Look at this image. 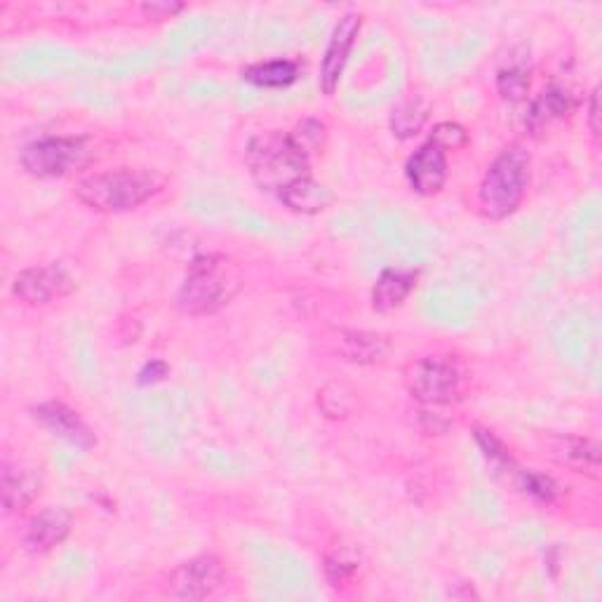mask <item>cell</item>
Returning a JSON list of instances; mask_svg holds the SVG:
<instances>
[{"label":"cell","mask_w":602,"mask_h":602,"mask_svg":"<svg viewBox=\"0 0 602 602\" xmlns=\"http://www.w3.org/2000/svg\"><path fill=\"white\" fill-rule=\"evenodd\" d=\"M475 440L477 445H481V450L485 455V459L489 461V464L497 469V471H506L511 473L516 471V464L511 455H508V450L504 447V442L492 434V430H485V428H475Z\"/></svg>","instance_id":"7402d4cb"},{"label":"cell","mask_w":602,"mask_h":602,"mask_svg":"<svg viewBox=\"0 0 602 602\" xmlns=\"http://www.w3.org/2000/svg\"><path fill=\"white\" fill-rule=\"evenodd\" d=\"M43 489V475L20 464V461H5L0 471V492H3L5 514H20L38 499Z\"/></svg>","instance_id":"5bb4252c"},{"label":"cell","mask_w":602,"mask_h":602,"mask_svg":"<svg viewBox=\"0 0 602 602\" xmlns=\"http://www.w3.org/2000/svg\"><path fill=\"white\" fill-rule=\"evenodd\" d=\"M92 158L85 137H48L22 151V167L31 177L61 179L83 169Z\"/></svg>","instance_id":"8992f818"},{"label":"cell","mask_w":602,"mask_h":602,"mask_svg":"<svg viewBox=\"0 0 602 602\" xmlns=\"http://www.w3.org/2000/svg\"><path fill=\"white\" fill-rule=\"evenodd\" d=\"M589 126L593 137H600V90H593L591 106H589Z\"/></svg>","instance_id":"f1b7e54d"},{"label":"cell","mask_w":602,"mask_h":602,"mask_svg":"<svg viewBox=\"0 0 602 602\" xmlns=\"http://www.w3.org/2000/svg\"><path fill=\"white\" fill-rule=\"evenodd\" d=\"M322 567H326L328 581L334 586V589H339V586H346V583H351L353 579L358 577L361 567H363L361 551L353 544L337 542L328 548L326 565H322Z\"/></svg>","instance_id":"d6986e66"},{"label":"cell","mask_w":602,"mask_h":602,"mask_svg":"<svg viewBox=\"0 0 602 602\" xmlns=\"http://www.w3.org/2000/svg\"><path fill=\"white\" fill-rule=\"evenodd\" d=\"M297 137V142L308 151V149H316L322 144V139H326V128H322V122L318 120H304L299 130L295 132Z\"/></svg>","instance_id":"484cf974"},{"label":"cell","mask_w":602,"mask_h":602,"mask_svg":"<svg viewBox=\"0 0 602 602\" xmlns=\"http://www.w3.org/2000/svg\"><path fill=\"white\" fill-rule=\"evenodd\" d=\"M497 87H499V95L504 99L520 102L528 97V92H530V73L524 69H518V67L504 69L497 75Z\"/></svg>","instance_id":"cb8c5ba5"},{"label":"cell","mask_w":602,"mask_h":602,"mask_svg":"<svg viewBox=\"0 0 602 602\" xmlns=\"http://www.w3.org/2000/svg\"><path fill=\"white\" fill-rule=\"evenodd\" d=\"M243 79L257 87H287L299 79V67L292 59H273L243 71Z\"/></svg>","instance_id":"ffe728a7"},{"label":"cell","mask_w":602,"mask_h":602,"mask_svg":"<svg viewBox=\"0 0 602 602\" xmlns=\"http://www.w3.org/2000/svg\"><path fill=\"white\" fill-rule=\"evenodd\" d=\"M530 187V153L520 146L504 149L477 189V205L489 220L514 214Z\"/></svg>","instance_id":"277c9868"},{"label":"cell","mask_w":602,"mask_h":602,"mask_svg":"<svg viewBox=\"0 0 602 602\" xmlns=\"http://www.w3.org/2000/svg\"><path fill=\"white\" fill-rule=\"evenodd\" d=\"M283 200V203L302 214H318L322 210H328L332 205V191L328 187H322L314 177H306L302 181H297L295 187H290L285 193L278 196Z\"/></svg>","instance_id":"ac0fdd59"},{"label":"cell","mask_w":602,"mask_h":602,"mask_svg":"<svg viewBox=\"0 0 602 602\" xmlns=\"http://www.w3.org/2000/svg\"><path fill=\"white\" fill-rule=\"evenodd\" d=\"M405 175L414 193L420 196H436L442 191L447 181V151H442L436 142H428L414 151L408 165Z\"/></svg>","instance_id":"30bf717a"},{"label":"cell","mask_w":602,"mask_h":602,"mask_svg":"<svg viewBox=\"0 0 602 602\" xmlns=\"http://www.w3.org/2000/svg\"><path fill=\"white\" fill-rule=\"evenodd\" d=\"M165 377H167V365L163 361H153V363H146L142 367V373H139V383H142V386L158 383Z\"/></svg>","instance_id":"4316f807"},{"label":"cell","mask_w":602,"mask_h":602,"mask_svg":"<svg viewBox=\"0 0 602 602\" xmlns=\"http://www.w3.org/2000/svg\"><path fill=\"white\" fill-rule=\"evenodd\" d=\"M430 142H436L442 151H455L467 146L469 132L457 126V122H440V126H436L434 134H430Z\"/></svg>","instance_id":"d4e9b609"},{"label":"cell","mask_w":602,"mask_h":602,"mask_svg":"<svg viewBox=\"0 0 602 602\" xmlns=\"http://www.w3.org/2000/svg\"><path fill=\"white\" fill-rule=\"evenodd\" d=\"M75 290L73 278L57 264L24 269L12 283L14 297L28 306H43L71 295Z\"/></svg>","instance_id":"9c48e42d"},{"label":"cell","mask_w":602,"mask_h":602,"mask_svg":"<svg viewBox=\"0 0 602 602\" xmlns=\"http://www.w3.org/2000/svg\"><path fill=\"white\" fill-rule=\"evenodd\" d=\"M428 118V106L424 99L414 97L398 106L391 116V130L398 139H412L422 132Z\"/></svg>","instance_id":"44dd1931"},{"label":"cell","mask_w":602,"mask_h":602,"mask_svg":"<svg viewBox=\"0 0 602 602\" xmlns=\"http://www.w3.org/2000/svg\"><path fill=\"white\" fill-rule=\"evenodd\" d=\"M34 420L48 428L52 436L67 440L69 445L79 447V450H90L95 447L97 438L92 434L90 426L81 420V414L67 408L64 403H43L34 408Z\"/></svg>","instance_id":"7c38bea8"},{"label":"cell","mask_w":602,"mask_h":602,"mask_svg":"<svg viewBox=\"0 0 602 602\" xmlns=\"http://www.w3.org/2000/svg\"><path fill=\"white\" fill-rule=\"evenodd\" d=\"M165 187V179L153 169L120 167L111 173L92 175L75 187L83 205L104 214H122L142 208Z\"/></svg>","instance_id":"7a4b0ae2"},{"label":"cell","mask_w":602,"mask_h":602,"mask_svg":"<svg viewBox=\"0 0 602 602\" xmlns=\"http://www.w3.org/2000/svg\"><path fill=\"white\" fill-rule=\"evenodd\" d=\"M247 167L261 191L285 193L297 181L311 177L308 151L290 132L257 134L247 146Z\"/></svg>","instance_id":"6da1fadb"},{"label":"cell","mask_w":602,"mask_h":602,"mask_svg":"<svg viewBox=\"0 0 602 602\" xmlns=\"http://www.w3.org/2000/svg\"><path fill=\"white\" fill-rule=\"evenodd\" d=\"M224 583V565L212 553L196 555L169 573L167 591L179 600H205Z\"/></svg>","instance_id":"52a82bcc"},{"label":"cell","mask_w":602,"mask_h":602,"mask_svg":"<svg viewBox=\"0 0 602 602\" xmlns=\"http://www.w3.org/2000/svg\"><path fill=\"white\" fill-rule=\"evenodd\" d=\"M575 109H577V99L573 92L565 87H548L532 102V109L528 114V126L534 132H539L548 128L551 122L575 114Z\"/></svg>","instance_id":"2e32d148"},{"label":"cell","mask_w":602,"mask_h":602,"mask_svg":"<svg viewBox=\"0 0 602 602\" xmlns=\"http://www.w3.org/2000/svg\"><path fill=\"white\" fill-rule=\"evenodd\" d=\"M546 455L569 471L600 477V445L581 436H548L544 440Z\"/></svg>","instance_id":"8fae6325"},{"label":"cell","mask_w":602,"mask_h":602,"mask_svg":"<svg viewBox=\"0 0 602 602\" xmlns=\"http://www.w3.org/2000/svg\"><path fill=\"white\" fill-rule=\"evenodd\" d=\"M518 487L528 494V497L542 504H551L558 497V485H555L548 475L536 471H518Z\"/></svg>","instance_id":"603a6c76"},{"label":"cell","mask_w":602,"mask_h":602,"mask_svg":"<svg viewBox=\"0 0 602 602\" xmlns=\"http://www.w3.org/2000/svg\"><path fill=\"white\" fill-rule=\"evenodd\" d=\"M361 26H363V14L346 12L332 31L326 55H322V64H320V90L326 92L328 97L334 95L339 81H342L349 55L361 34Z\"/></svg>","instance_id":"ba28073f"},{"label":"cell","mask_w":602,"mask_h":602,"mask_svg":"<svg viewBox=\"0 0 602 602\" xmlns=\"http://www.w3.org/2000/svg\"><path fill=\"white\" fill-rule=\"evenodd\" d=\"M416 287V273L408 269H386L377 278L373 290V308L379 314H389L403 306Z\"/></svg>","instance_id":"9a60e30c"},{"label":"cell","mask_w":602,"mask_h":602,"mask_svg":"<svg viewBox=\"0 0 602 602\" xmlns=\"http://www.w3.org/2000/svg\"><path fill=\"white\" fill-rule=\"evenodd\" d=\"M339 353L351 363L373 365L389 356L391 342L389 337L377 332H342V337H339Z\"/></svg>","instance_id":"e0dca14e"},{"label":"cell","mask_w":602,"mask_h":602,"mask_svg":"<svg viewBox=\"0 0 602 602\" xmlns=\"http://www.w3.org/2000/svg\"><path fill=\"white\" fill-rule=\"evenodd\" d=\"M240 275L226 257L205 255L189 264L187 281L177 292V308L187 316H210L238 295Z\"/></svg>","instance_id":"3957f363"},{"label":"cell","mask_w":602,"mask_h":602,"mask_svg":"<svg viewBox=\"0 0 602 602\" xmlns=\"http://www.w3.org/2000/svg\"><path fill=\"white\" fill-rule=\"evenodd\" d=\"M149 17L153 20H167V17H173L175 12L181 10V5H169V3H151V5H144L142 8Z\"/></svg>","instance_id":"83f0119b"},{"label":"cell","mask_w":602,"mask_h":602,"mask_svg":"<svg viewBox=\"0 0 602 602\" xmlns=\"http://www.w3.org/2000/svg\"><path fill=\"white\" fill-rule=\"evenodd\" d=\"M408 391L428 408L457 405L467 398L471 373L455 356H428L405 369Z\"/></svg>","instance_id":"5b68a950"},{"label":"cell","mask_w":602,"mask_h":602,"mask_svg":"<svg viewBox=\"0 0 602 602\" xmlns=\"http://www.w3.org/2000/svg\"><path fill=\"white\" fill-rule=\"evenodd\" d=\"M73 528V516L67 508H45L38 516L26 522L22 544L28 553L43 555L50 553L69 536Z\"/></svg>","instance_id":"4fadbf2b"}]
</instances>
